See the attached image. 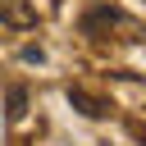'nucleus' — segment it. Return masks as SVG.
Listing matches in <instances>:
<instances>
[{"label": "nucleus", "mask_w": 146, "mask_h": 146, "mask_svg": "<svg viewBox=\"0 0 146 146\" xmlns=\"http://www.w3.org/2000/svg\"><path fill=\"white\" fill-rule=\"evenodd\" d=\"M100 27H105V32H110V27L123 32V41H141V36H146V27H141L137 18H128L123 9H110V5H100V9H91V14L82 18V32H87V36H96Z\"/></svg>", "instance_id": "f257e3e1"}, {"label": "nucleus", "mask_w": 146, "mask_h": 146, "mask_svg": "<svg viewBox=\"0 0 146 146\" xmlns=\"http://www.w3.org/2000/svg\"><path fill=\"white\" fill-rule=\"evenodd\" d=\"M0 23L14 32H27V27H36V5L32 0H0Z\"/></svg>", "instance_id": "f03ea898"}, {"label": "nucleus", "mask_w": 146, "mask_h": 146, "mask_svg": "<svg viewBox=\"0 0 146 146\" xmlns=\"http://www.w3.org/2000/svg\"><path fill=\"white\" fill-rule=\"evenodd\" d=\"M68 105H73V110H82L87 119H105V114H110V105H105V100H96V96H87L82 87H68Z\"/></svg>", "instance_id": "7ed1b4c3"}, {"label": "nucleus", "mask_w": 146, "mask_h": 146, "mask_svg": "<svg viewBox=\"0 0 146 146\" xmlns=\"http://www.w3.org/2000/svg\"><path fill=\"white\" fill-rule=\"evenodd\" d=\"M23 105H27V91L14 87V91H9V119H23Z\"/></svg>", "instance_id": "20e7f679"}]
</instances>
